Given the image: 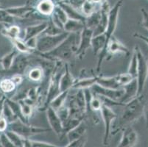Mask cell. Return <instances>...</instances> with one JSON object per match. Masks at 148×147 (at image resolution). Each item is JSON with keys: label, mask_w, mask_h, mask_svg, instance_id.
I'll return each mask as SVG.
<instances>
[{"label": "cell", "mask_w": 148, "mask_h": 147, "mask_svg": "<svg viewBox=\"0 0 148 147\" xmlns=\"http://www.w3.org/2000/svg\"><path fill=\"white\" fill-rule=\"evenodd\" d=\"M147 99L145 96L141 94L127 103L125 104L120 116L117 117V123L113 129V132H111L112 134L114 135L121 130H123L125 128L130 126L143 116L144 108Z\"/></svg>", "instance_id": "1"}, {"label": "cell", "mask_w": 148, "mask_h": 147, "mask_svg": "<svg viewBox=\"0 0 148 147\" xmlns=\"http://www.w3.org/2000/svg\"><path fill=\"white\" fill-rule=\"evenodd\" d=\"M80 33H70L68 37L53 50L47 53H38L36 51L33 54L47 60L52 61H60L69 63L76 57V52L78 48V36Z\"/></svg>", "instance_id": "2"}, {"label": "cell", "mask_w": 148, "mask_h": 147, "mask_svg": "<svg viewBox=\"0 0 148 147\" xmlns=\"http://www.w3.org/2000/svg\"><path fill=\"white\" fill-rule=\"evenodd\" d=\"M122 4H123V0H119V1H117L116 3L114 5V6L112 8H111L110 12H109L108 23L107 29H106V32H105V35H106V45L104 49L98 55L97 65L96 68V71L97 73H99V71H101V68H102L103 60L107 59L108 53L107 51H106V48H107L109 40L111 38V37L114 36V32H115L116 29L118 16H119V10H120L121 7L122 6Z\"/></svg>", "instance_id": "3"}, {"label": "cell", "mask_w": 148, "mask_h": 147, "mask_svg": "<svg viewBox=\"0 0 148 147\" xmlns=\"http://www.w3.org/2000/svg\"><path fill=\"white\" fill-rule=\"evenodd\" d=\"M65 104L69 112V117L83 120L86 118V101L83 90H77L76 93L67 97Z\"/></svg>", "instance_id": "4"}, {"label": "cell", "mask_w": 148, "mask_h": 147, "mask_svg": "<svg viewBox=\"0 0 148 147\" xmlns=\"http://www.w3.org/2000/svg\"><path fill=\"white\" fill-rule=\"evenodd\" d=\"M70 33L64 32L57 36H46L40 35L37 37L36 52L38 53H47L53 50L58 45H60Z\"/></svg>", "instance_id": "5"}, {"label": "cell", "mask_w": 148, "mask_h": 147, "mask_svg": "<svg viewBox=\"0 0 148 147\" xmlns=\"http://www.w3.org/2000/svg\"><path fill=\"white\" fill-rule=\"evenodd\" d=\"M8 129L19 135L23 138L29 139V137L36 135L42 134L47 133L52 130L51 128L41 127V126H32L29 124H25L20 120L14 121L13 123L9 124Z\"/></svg>", "instance_id": "6"}, {"label": "cell", "mask_w": 148, "mask_h": 147, "mask_svg": "<svg viewBox=\"0 0 148 147\" xmlns=\"http://www.w3.org/2000/svg\"><path fill=\"white\" fill-rule=\"evenodd\" d=\"M133 79H134V78L129 75L128 73L121 74L109 77L99 75L97 84L106 88L119 89L122 88L124 86L130 83Z\"/></svg>", "instance_id": "7"}, {"label": "cell", "mask_w": 148, "mask_h": 147, "mask_svg": "<svg viewBox=\"0 0 148 147\" xmlns=\"http://www.w3.org/2000/svg\"><path fill=\"white\" fill-rule=\"evenodd\" d=\"M134 49L136 51L138 57V70H137V83H138V95L143 94V91L146 86L147 78V59L142 52V49L135 46Z\"/></svg>", "instance_id": "8"}, {"label": "cell", "mask_w": 148, "mask_h": 147, "mask_svg": "<svg viewBox=\"0 0 148 147\" xmlns=\"http://www.w3.org/2000/svg\"><path fill=\"white\" fill-rule=\"evenodd\" d=\"M100 115L103 118L105 125V133L103 137V145H108L111 132H112V124L116 118H117V115L113 111L111 107L103 105L100 110Z\"/></svg>", "instance_id": "9"}, {"label": "cell", "mask_w": 148, "mask_h": 147, "mask_svg": "<svg viewBox=\"0 0 148 147\" xmlns=\"http://www.w3.org/2000/svg\"><path fill=\"white\" fill-rule=\"evenodd\" d=\"M32 61V55H27V54L19 53L15 58L11 68L7 71H2L0 73L5 74H10L13 75H24L28 66L30 65Z\"/></svg>", "instance_id": "10"}, {"label": "cell", "mask_w": 148, "mask_h": 147, "mask_svg": "<svg viewBox=\"0 0 148 147\" xmlns=\"http://www.w3.org/2000/svg\"><path fill=\"white\" fill-rule=\"evenodd\" d=\"M94 37V30L89 28L85 27L80 35L78 48L76 52V57L82 60L84 57L87 50L91 48V40Z\"/></svg>", "instance_id": "11"}, {"label": "cell", "mask_w": 148, "mask_h": 147, "mask_svg": "<svg viewBox=\"0 0 148 147\" xmlns=\"http://www.w3.org/2000/svg\"><path fill=\"white\" fill-rule=\"evenodd\" d=\"M91 91L93 95L104 96L111 100L120 102L121 99L124 94V89H111L102 87L97 84H95L91 88Z\"/></svg>", "instance_id": "12"}, {"label": "cell", "mask_w": 148, "mask_h": 147, "mask_svg": "<svg viewBox=\"0 0 148 147\" xmlns=\"http://www.w3.org/2000/svg\"><path fill=\"white\" fill-rule=\"evenodd\" d=\"M6 10L14 18H19V19L30 18L37 13L36 8L30 4H26L21 6L10 7L6 8Z\"/></svg>", "instance_id": "13"}, {"label": "cell", "mask_w": 148, "mask_h": 147, "mask_svg": "<svg viewBox=\"0 0 148 147\" xmlns=\"http://www.w3.org/2000/svg\"><path fill=\"white\" fill-rule=\"evenodd\" d=\"M46 114H47V118L50 128L60 138L62 136V132H63V123L58 114L56 110L49 106L46 110Z\"/></svg>", "instance_id": "14"}, {"label": "cell", "mask_w": 148, "mask_h": 147, "mask_svg": "<svg viewBox=\"0 0 148 147\" xmlns=\"http://www.w3.org/2000/svg\"><path fill=\"white\" fill-rule=\"evenodd\" d=\"M138 133L131 126H128L122 130L120 142L116 147H134L138 141Z\"/></svg>", "instance_id": "15"}, {"label": "cell", "mask_w": 148, "mask_h": 147, "mask_svg": "<svg viewBox=\"0 0 148 147\" xmlns=\"http://www.w3.org/2000/svg\"><path fill=\"white\" fill-rule=\"evenodd\" d=\"M110 10H111V8H110V6H109L108 2L106 0V2L103 4L102 8L100 9V21H99V24L97 26V27L94 30V36L104 34L105 32H106V29H107L108 23V16Z\"/></svg>", "instance_id": "16"}, {"label": "cell", "mask_w": 148, "mask_h": 147, "mask_svg": "<svg viewBox=\"0 0 148 147\" xmlns=\"http://www.w3.org/2000/svg\"><path fill=\"white\" fill-rule=\"evenodd\" d=\"M49 20L47 21H44L41 23H38L34 25H30L25 28V36L24 38L22 39L24 41H27V40L31 38H34L39 36L41 33L44 32L49 24Z\"/></svg>", "instance_id": "17"}, {"label": "cell", "mask_w": 148, "mask_h": 147, "mask_svg": "<svg viewBox=\"0 0 148 147\" xmlns=\"http://www.w3.org/2000/svg\"><path fill=\"white\" fill-rule=\"evenodd\" d=\"M108 55H114L117 53H122L125 55H128L130 54V51L126 46L124 45L120 40H118L114 36L109 40L106 48Z\"/></svg>", "instance_id": "18"}, {"label": "cell", "mask_w": 148, "mask_h": 147, "mask_svg": "<svg viewBox=\"0 0 148 147\" xmlns=\"http://www.w3.org/2000/svg\"><path fill=\"white\" fill-rule=\"evenodd\" d=\"M122 88L124 89V94L121 99L120 102L122 104H126L134 99L138 95V83L137 79H134L128 83L127 85L124 86Z\"/></svg>", "instance_id": "19"}, {"label": "cell", "mask_w": 148, "mask_h": 147, "mask_svg": "<svg viewBox=\"0 0 148 147\" xmlns=\"http://www.w3.org/2000/svg\"><path fill=\"white\" fill-rule=\"evenodd\" d=\"M76 80L77 79L72 76L70 72L69 63H65V70H64V72L62 75L60 81V91L64 92L66 91H71V89H72V87L75 85Z\"/></svg>", "instance_id": "20"}, {"label": "cell", "mask_w": 148, "mask_h": 147, "mask_svg": "<svg viewBox=\"0 0 148 147\" xmlns=\"http://www.w3.org/2000/svg\"><path fill=\"white\" fill-rule=\"evenodd\" d=\"M56 6V4L53 0H41L37 4L36 8L40 14L49 18L54 13Z\"/></svg>", "instance_id": "21"}, {"label": "cell", "mask_w": 148, "mask_h": 147, "mask_svg": "<svg viewBox=\"0 0 148 147\" xmlns=\"http://www.w3.org/2000/svg\"><path fill=\"white\" fill-rule=\"evenodd\" d=\"M57 5H60L64 9V11L67 14L69 19L77 20V21H80L85 23L86 17L83 16L81 13V12L76 10L75 8H74L73 7H72L69 4L66 3V2H60V3H57Z\"/></svg>", "instance_id": "22"}, {"label": "cell", "mask_w": 148, "mask_h": 147, "mask_svg": "<svg viewBox=\"0 0 148 147\" xmlns=\"http://www.w3.org/2000/svg\"><path fill=\"white\" fill-rule=\"evenodd\" d=\"M18 54L19 52L16 49L13 48L10 52L4 55L2 58L0 59V65H1V68H2V71L0 72L8 71L11 68L15 58L16 57Z\"/></svg>", "instance_id": "23"}, {"label": "cell", "mask_w": 148, "mask_h": 147, "mask_svg": "<svg viewBox=\"0 0 148 147\" xmlns=\"http://www.w3.org/2000/svg\"><path fill=\"white\" fill-rule=\"evenodd\" d=\"M86 122L84 121H83L78 126H77L72 130H71L69 133H67L66 137H67L69 143L75 141L77 139H80V137H83L85 135V134H86Z\"/></svg>", "instance_id": "24"}, {"label": "cell", "mask_w": 148, "mask_h": 147, "mask_svg": "<svg viewBox=\"0 0 148 147\" xmlns=\"http://www.w3.org/2000/svg\"><path fill=\"white\" fill-rule=\"evenodd\" d=\"M106 45V37L105 33L94 36L91 40V49L95 56H98L99 54L104 49Z\"/></svg>", "instance_id": "25"}, {"label": "cell", "mask_w": 148, "mask_h": 147, "mask_svg": "<svg viewBox=\"0 0 148 147\" xmlns=\"http://www.w3.org/2000/svg\"><path fill=\"white\" fill-rule=\"evenodd\" d=\"M6 103L8 105L9 107L12 110L14 115L17 117L18 120L25 124H29V119L24 116L22 111H21V106L18 101L13 100V99L10 98H6Z\"/></svg>", "instance_id": "26"}, {"label": "cell", "mask_w": 148, "mask_h": 147, "mask_svg": "<svg viewBox=\"0 0 148 147\" xmlns=\"http://www.w3.org/2000/svg\"><path fill=\"white\" fill-rule=\"evenodd\" d=\"M99 75L91 77H86L76 80L72 89L75 90H84L86 88H91L93 85L97 84Z\"/></svg>", "instance_id": "27"}, {"label": "cell", "mask_w": 148, "mask_h": 147, "mask_svg": "<svg viewBox=\"0 0 148 147\" xmlns=\"http://www.w3.org/2000/svg\"><path fill=\"white\" fill-rule=\"evenodd\" d=\"M1 34L7 38L10 39V40H13L15 39L20 38L19 36L21 34V29L17 25L11 24L8 27H4L1 30Z\"/></svg>", "instance_id": "28"}, {"label": "cell", "mask_w": 148, "mask_h": 147, "mask_svg": "<svg viewBox=\"0 0 148 147\" xmlns=\"http://www.w3.org/2000/svg\"><path fill=\"white\" fill-rule=\"evenodd\" d=\"M86 27L84 22L77 20L69 19L64 24V31L69 33H80Z\"/></svg>", "instance_id": "29"}, {"label": "cell", "mask_w": 148, "mask_h": 147, "mask_svg": "<svg viewBox=\"0 0 148 147\" xmlns=\"http://www.w3.org/2000/svg\"><path fill=\"white\" fill-rule=\"evenodd\" d=\"M102 5H99V4H96L95 2H91V0H87L82 6L80 12L83 16L88 17L93 13H95V12L99 11L102 8Z\"/></svg>", "instance_id": "30"}, {"label": "cell", "mask_w": 148, "mask_h": 147, "mask_svg": "<svg viewBox=\"0 0 148 147\" xmlns=\"http://www.w3.org/2000/svg\"><path fill=\"white\" fill-rule=\"evenodd\" d=\"M83 121V120L69 117L68 119L66 120L64 122H63V132H62V136L60 137V139H62L63 137H66L67 133H69L71 130H72L77 126H78Z\"/></svg>", "instance_id": "31"}, {"label": "cell", "mask_w": 148, "mask_h": 147, "mask_svg": "<svg viewBox=\"0 0 148 147\" xmlns=\"http://www.w3.org/2000/svg\"><path fill=\"white\" fill-rule=\"evenodd\" d=\"M16 87L11 78H5L0 81V91L5 94V96L14 92Z\"/></svg>", "instance_id": "32"}, {"label": "cell", "mask_w": 148, "mask_h": 147, "mask_svg": "<svg viewBox=\"0 0 148 147\" xmlns=\"http://www.w3.org/2000/svg\"><path fill=\"white\" fill-rule=\"evenodd\" d=\"M69 93L70 91H64V92L60 93L56 98H55V99L51 102L50 105H49V107H52V108L54 109L56 111H58L60 107H63V106L66 104L67 97H68Z\"/></svg>", "instance_id": "33"}, {"label": "cell", "mask_w": 148, "mask_h": 147, "mask_svg": "<svg viewBox=\"0 0 148 147\" xmlns=\"http://www.w3.org/2000/svg\"><path fill=\"white\" fill-rule=\"evenodd\" d=\"M101 18V11L100 10L97 12H95V13L91 14V16H88L86 18V21H85V25L86 27L89 28V29L95 30L97 26L99 25V21H100Z\"/></svg>", "instance_id": "34"}, {"label": "cell", "mask_w": 148, "mask_h": 147, "mask_svg": "<svg viewBox=\"0 0 148 147\" xmlns=\"http://www.w3.org/2000/svg\"><path fill=\"white\" fill-rule=\"evenodd\" d=\"M27 77L28 79L33 82H40L42 81L44 77V71L40 66L33 67L29 71Z\"/></svg>", "instance_id": "35"}, {"label": "cell", "mask_w": 148, "mask_h": 147, "mask_svg": "<svg viewBox=\"0 0 148 147\" xmlns=\"http://www.w3.org/2000/svg\"><path fill=\"white\" fill-rule=\"evenodd\" d=\"M12 44L14 46V48H16L18 51L19 53L27 54V55H33L36 50H33L29 49L26 44V43L21 38L15 39L11 40Z\"/></svg>", "instance_id": "36"}, {"label": "cell", "mask_w": 148, "mask_h": 147, "mask_svg": "<svg viewBox=\"0 0 148 147\" xmlns=\"http://www.w3.org/2000/svg\"><path fill=\"white\" fill-rule=\"evenodd\" d=\"M137 70H138V57H137L136 51L135 49H134L127 73L131 75L134 79H136Z\"/></svg>", "instance_id": "37"}, {"label": "cell", "mask_w": 148, "mask_h": 147, "mask_svg": "<svg viewBox=\"0 0 148 147\" xmlns=\"http://www.w3.org/2000/svg\"><path fill=\"white\" fill-rule=\"evenodd\" d=\"M7 137H8L9 140L14 144L16 147H23L24 146V141L25 138H23L22 137L18 135L17 133L11 131L10 129H7L5 132Z\"/></svg>", "instance_id": "38"}, {"label": "cell", "mask_w": 148, "mask_h": 147, "mask_svg": "<svg viewBox=\"0 0 148 147\" xmlns=\"http://www.w3.org/2000/svg\"><path fill=\"white\" fill-rule=\"evenodd\" d=\"M15 18L6 10V8H0V24L5 25L13 24Z\"/></svg>", "instance_id": "39"}, {"label": "cell", "mask_w": 148, "mask_h": 147, "mask_svg": "<svg viewBox=\"0 0 148 147\" xmlns=\"http://www.w3.org/2000/svg\"><path fill=\"white\" fill-rule=\"evenodd\" d=\"M49 24H48V27H47V29L44 30V32L43 33H41V35H46V36H57V35L60 34L62 32H65V31L62 30L60 28H58V27H56L55 24L52 23V21H51L50 18H49Z\"/></svg>", "instance_id": "40"}, {"label": "cell", "mask_w": 148, "mask_h": 147, "mask_svg": "<svg viewBox=\"0 0 148 147\" xmlns=\"http://www.w3.org/2000/svg\"><path fill=\"white\" fill-rule=\"evenodd\" d=\"M24 145H26L29 147H61L55 145V144H49V143L32 141L30 139H26V138L24 141Z\"/></svg>", "instance_id": "41"}, {"label": "cell", "mask_w": 148, "mask_h": 147, "mask_svg": "<svg viewBox=\"0 0 148 147\" xmlns=\"http://www.w3.org/2000/svg\"><path fill=\"white\" fill-rule=\"evenodd\" d=\"M3 116L6 118L8 124H11L14 121L18 120L17 117L14 115V113H13L10 107H9L8 105L6 103V100H5V105H4V110H3Z\"/></svg>", "instance_id": "42"}, {"label": "cell", "mask_w": 148, "mask_h": 147, "mask_svg": "<svg viewBox=\"0 0 148 147\" xmlns=\"http://www.w3.org/2000/svg\"><path fill=\"white\" fill-rule=\"evenodd\" d=\"M18 102L19 103L20 106H21V111H22L24 116L29 119V117H31V116L33 115V107L31 106V105H28V104H27L23 99L18 100Z\"/></svg>", "instance_id": "43"}, {"label": "cell", "mask_w": 148, "mask_h": 147, "mask_svg": "<svg viewBox=\"0 0 148 147\" xmlns=\"http://www.w3.org/2000/svg\"><path fill=\"white\" fill-rule=\"evenodd\" d=\"M54 14L57 16L58 19L61 21L64 24H65L66 23V21L69 20L68 16H67V14L66 13V12L64 11V10L60 5H57L56 4V6L55 8V10H54Z\"/></svg>", "instance_id": "44"}, {"label": "cell", "mask_w": 148, "mask_h": 147, "mask_svg": "<svg viewBox=\"0 0 148 147\" xmlns=\"http://www.w3.org/2000/svg\"><path fill=\"white\" fill-rule=\"evenodd\" d=\"M86 1L87 0H66L65 2H66V3L69 4V5L73 7L74 8H75L76 10H79L80 12L82 6Z\"/></svg>", "instance_id": "45"}, {"label": "cell", "mask_w": 148, "mask_h": 147, "mask_svg": "<svg viewBox=\"0 0 148 147\" xmlns=\"http://www.w3.org/2000/svg\"><path fill=\"white\" fill-rule=\"evenodd\" d=\"M0 144H2V147H16L9 140L5 133H0Z\"/></svg>", "instance_id": "46"}, {"label": "cell", "mask_w": 148, "mask_h": 147, "mask_svg": "<svg viewBox=\"0 0 148 147\" xmlns=\"http://www.w3.org/2000/svg\"><path fill=\"white\" fill-rule=\"evenodd\" d=\"M86 138L84 135L83 137H80V139L69 143L68 145L65 147H84L86 145Z\"/></svg>", "instance_id": "47"}, {"label": "cell", "mask_w": 148, "mask_h": 147, "mask_svg": "<svg viewBox=\"0 0 148 147\" xmlns=\"http://www.w3.org/2000/svg\"><path fill=\"white\" fill-rule=\"evenodd\" d=\"M141 13H142V26L148 30V11H147L144 8H142L141 9Z\"/></svg>", "instance_id": "48"}, {"label": "cell", "mask_w": 148, "mask_h": 147, "mask_svg": "<svg viewBox=\"0 0 148 147\" xmlns=\"http://www.w3.org/2000/svg\"><path fill=\"white\" fill-rule=\"evenodd\" d=\"M8 122L4 116L0 118V133H5L8 128Z\"/></svg>", "instance_id": "49"}, {"label": "cell", "mask_w": 148, "mask_h": 147, "mask_svg": "<svg viewBox=\"0 0 148 147\" xmlns=\"http://www.w3.org/2000/svg\"><path fill=\"white\" fill-rule=\"evenodd\" d=\"M12 80L13 81V83L16 84V85L18 86L23 83V81H24V78H23V75H13L11 77Z\"/></svg>", "instance_id": "50"}, {"label": "cell", "mask_w": 148, "mask_h": 147, "mask_svg": "<svg viewBox=\"0 0 148 147\" xmlns=\"http://www.w3.org/2000/svg\"><path fill=\"white\" fill-rule=\"evenodd\" d=\"M143 116L145 117V124H146V127L148 128V102L147 101L146 104H145V108H144Z\"/></svg>", "instance_id": "51"}, {"label": "cell", "mask_w": 148, "mask_h": 147, "mask_svg": "<svg viewBox=\"0 0 148 147\" xmlns=\"http://www.w3.org/2000/svg\"><path fill=\"white\" fill-rule=\"evenodd\" d=\"M134 37L140 39V40H143L144 42L146 43V44L148 45V37L147 36H143V35L140 34V33H138V32H135V33L134 34Z\"/></svg>", "instance_id": "52"}, {"label": "cell", "mask_w": 148, "mask_h": 147, "mask_svg": "<svg viewBox=\"0 0 148 147\" xmlns=\"http://www.w3.org/2000/svg\"><path fill=\"white\" fill-rule=\"evenodd\" d=\"M7 96H5L1 99L0 101V118H2L3 116V110H4V105H5V100H6Z\"/></svg>", "instance_id": "53"}, {"label": "cell", "mask_w": 148, "mask_h": 147, "mask_svg": "<svg viewBox=\"0 0 148 147\" xmlns=\"http://www.w3.org/2000/svg\"><path fill=\"white\" fill-rule=\"evenodd\" d=\"M91 2H95L96 4H99V5H103L106 0H91Z\"/></svg>", "instance_id": "54"}, {"label": "cell", "mask_w": 148, "mask_h": 147, "mask_svg": "<svg viewBox=\"0 0 148 147\" xmlns=\"http://www.w3.org/2000/svg\"><path fill=\"white\" fill-rule=\"evenodd\" d=\"M53 1L56 2V4H57V3H60V2H65L66 0H53Z\"/></svg>", "instance_id": "55"}, {"label": "cell", "mask_w": 148, "mask_h": 147, "mask_svg": "<svg viewBox=\"0 0 148 147\" xmlns=\"http://www.w3.org/2000/svg\"><path fill=\"white\" fill-rule=\"evenodd\" d=\"M4 96H5V94H4L2 91H0V101H1V99H2Z\"/></svg>", "instance_id": "56"}, {"label": "cell", "mask_w": 148, "mask_h": 147, "mask_svg": "<svg viewBox=\"0 0 148 147\" xmlns=\"http://www.w3.org/2000/svg\"><path fill=\"white\" fill-rule=\"evenodd\" d=\"M147 66H148V59H147ZM146 85H147V89H148V71H147V78Z\"/></svg>", "instance_id": "57"}, {"label": "cell", "mask_w": 148, "mask_h": 147, "mask_svg": "<svg viewBox=\"0 0 148 147\" xmlns=\"http://www.w3.org/2000/svg\"><path fill=\"white\" fill-rule=\"evenodd\" d=\"M0 8H4V7L2 6V5H1V4H0Z\"/></svg>", "instance_id": "58"}, {"label": "cell", "mask_w": 148, "mask_h": 147, "mask_svg": "<svg viewBox=\"0 0 148 147\" xmlns=\"http://www.w3.org/2000/svg\"><path fill=\"white\" fill-rule=\"evenodd\" d=\"M23 147H29V146H26V145H24L23 146Z\"/></svg>", "instance_id": "59"}, {"label": "cell", "mask_w": 148, "mask_h": 147, "mask_svg": "<svg viewBox=\"0 0 148 147\" xmlns=\"http://www.w3.org/2000/svg\"><path fill=\"white\" fill-rule=\"evenodd\" d=\"M2 71V68H1V65H0V71Z\"/></svg>", "instance_id": "60"}, {"label": "cell", "mask_w": 148, "mask_h": 147, "mask_svg": "<svg viewBox=\"0 0 148 147\" xmlns=\"http://www.w3.org/2000/svg\"><path fill=\"white\" fill-rule=\"evenodd\" d=\"M0 147H2V144H0Z\"/></svg>", "instance_id": "61"}]
</instances>
